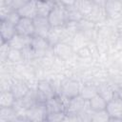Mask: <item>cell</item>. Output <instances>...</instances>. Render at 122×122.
<instances>
[{"label": "cell", "instance_id": "d4e9b609", "mask_svg": "<svg viewBox=\"0 0 122 122\" xmlns=\"http://www.w3.org/2000/svg\"><path fill=\"white\" fill-rule=\"evenodd\" d=\"M29 0H12V4H11V7L13 10H18L20 9L23 5H25Z\"/></svg>", "mask_w": 122, "mask_h": 122}, {"label": "cell", "instance_id": "52a82bcc", "mask_svg": "<svg viewBox=\"0 0 122 122\" xmlns=\"http://www.w3.org/2000/svg\"><path fill=\"white\" fill-rule=\"evenodd\" d=\"M16 33H17V31H16L15 25L11 24L10 22H9L7 20H1L0 34H1L2 43L9 42Z\"/></svg>", "mask_w": 122, "mask_h": 122}, {"label": "cell", "instance_id": "ac0fdd59", "mask_svg": "<svg viewBox=\"0 0 122 122\" xmlns=\"http://www.w3.org/2000/svg\"><path fill=\"white\" fill-rule=\"evenodd\" d=\"M96 94H97V88L93 86H85L79 92V95H81L87 101H89Z\"/></svg>", "mask_w": 122, "mask_h": 122}, {"label": "cell", "instance_id": "4316f807", "mask_svg": "<svg viewBox=\"0 0 122 122\" xmlns=\"http://www.w3.org/2000/svg\"><path fill=\"white\" fill-rule=\"evenodd\" d=\"M12 0H0V6H11Z\"/></svg>", "mask_w": 122, "mask_h": 122}, {"label": "cell", "instance_id": "30bf717a", "mask_svg": "<svg viewBox=\"0 0 122 122\" xmlns=\"http://www.w3.org/2000/svg\"><path fill=\"white\" fill-rule=\"evenodd\" d=\"M55 3L46 1V0H36V13L37 16L48 17L51 10L53 9Z\"/></svg>", "mask_w": 122, "mask_h": 122}, {"label": "cell", "instance_id": "5bb4252c", "mask_svg": "<svg viewBox=\"0 0 122 122\" xmlns=\"http://www.w3.org/2000/svg\"><path fill=\"white\" fill-rule=\"evenodd\" d=\"M10 91L12 92V93L14 94V96L17 100L24 98L27 95V93L29 92L28 87L22 82H16L14 84H12L10 87Z\"/></svg>", "mask_w": 122, "mask_h": 122}, {"label": "cell", "instance_id": "8fae6325", "mask_svg": "<svg viewBox=\"0 0 122 122\" xmlns=\"http://www.w3.org/2000/svg\"><path fill=\"white\" fill-rule=\"evenodd\" d=\"M88 106L92 112H97V111H102L106 110L107 106V101L98 93L94 95L92 98H91L88 101Z\"/></svg>", "mask_w": 122, "mask_h": 122}, {"label": "cell", "instance_id": "44dd1931", "mask_svg": "<svg viewBox=\"0 0 122 122\" xmlns=\"http://www.w3.org/2000/svg\"><path fill=\"white\" fill-rule=\"evenodd\" d=\"M66 115L67 114L65 113V112H58L48 113L46 120H49V121H61V120H65Z\"/></svg>", "mask_w": 122, "mask_h": 122}, {"label": "cell", "instance_id": "3957f363", "mask_svg": "<svg viewBox=\"0 0 122 122\" xmlns=\"http://www.w3.org/2000/svg\"><path fill=\"white\" fill-rule=\"evenodd\" d=\"M88 103L81 95H76L68 100V108H67V114L70 115H78L83 111H85V106Z\"/></svg>", "mask_w": 122, "mask_h": 122}, {"label": "cell", "instance_id": "ffe728a7", "mask_svg": "<svg viewBox=\"0 0 122 122\" xmlns=\"http://www.w3.org/2000/svg\"><path fill=\"white\" fill-rule=\"evenodd\" d=\"M23 57V52L20 50H15V49H11L10 50L7 58L10 59V61H19L21 58Z\"/></svg>", "mask_w": 122, "mask_h": 122}, {"label": "cell", "instance_id": "7a4b0ae2", "mask_svg": "<svg viewBox=\"0 0 122 122\" xmlns=\"http://www.w3.org/2000/svg\"><path fill=\"white\" fill-rule=\"evenodd\" d=\"M106 111L110 115V120L122 121V99L115 94L107 102Z\"/></svg>", "mask_w": 122, "mask_h": 122}, {"label": "cell", "instance_id": "83f0119b", "mask_svg": "<svg viewBox=\"0 0 122 122\" xmlns=\"http://www.w3.org/2000/svg\"><path fill=\"white\" fill-rule=\"evenodd\" d=\"M116 94H117V96H118V97H120V98L122 99V89H121V90H119V92H117V93H116Z\"/></svg>", "mask_w": 122, "mask_h": 122}, {"label": "cell", "instance_id": "f546056e", "mask_svg": "<svg viewBox=\"0 0 122 122\" xmlns=\"http://www.w3.org/2000/svg\"><path fill=\"white\" fill-rule=\"evenodd\" d=\"M77 1H83V0H77Z\"/></svg>", "mask_w": 122, "mask_h": 122}, {"label": "cell", "instance_id": "9a60e30c", "mask_svg": "<svg viewBox=\"0 0 122 122\" xmlns=\"http://www.w3.org/2000/svg\"><path fill=\"white\" fill-rule=\"evenodd\" d=\"M79 92H80V89L77 85V83L75 82H69L67 83L64 87H63V95L67 98V99H71L76 95L79 94Z\"/></svg>", "mask_w": 122, "mask_h": 122}, {"label": "cell", "instance_id": "603a6c76", "mask_svg": "<svg viewBox=\"0 0 122 122\" xmlns=\"http://www.w3.org/2000/svg\"><path fill=\"white\" fill-rule=\"evenodd\" d=\"M55 51L57 54L59 55H68L70 54V49H69V46L67 45H64V44H57L55 45Z\"/></svg>", "mask_w": 122, "mask_h": 122}, {"label": "cell", "instance_id": "6da1fadb", "mask_svg": "<svg viewBox=\"0 0 122 122\" xmlns=\"http://www.w3.org/2000/svg\"><path fill=\"white\" fill-rule=\"evenodd\" d=\"M48 19L51 28H61L69 22L68 9L59 2L55 3L53 9L48 16Z\"/></svg>", "mask_w": 122, "mask_h": 122}, {"label": "cell", "instance_id": "e0dca14e", "mask_svg": "<svg viewBox=\"0 0 122 122\" xmlns=\"http://www.w3.org/2000/svg\"><path fill=\"white\" fill-rule=\"evenodd\" d=\"M97 93L99 95H101L107 102L109 100H111L116 93L112 90V88L106 84H102L100 86L97 87Z\"/></svg>", "mask_w": 122, "mask_h": 122}, {"label": "cell", "instance_id": "484cf974", "mask_svg": "<svg viewBox=\"0 0 122 122\" xmlns=\"http://www.w3.org/2000/svg\"><path fill=\"white\" fill-rule=\"evenodd\" d=\"M59 3L66 8H71L76 5L77 0H59Z\"/></svg>", "mask_w": 122, "mask_h": 122}, {"label": "cell", "instance_id": "cb8c5ba5", "mask_svg": "<svg viewBox=\"0 0 122 122\" xmlns=\"http://www.w3.org/2000/svg\"><path fill=\"white\" fill-rule=\"evenodd\" d=\"M12 7L11 6H0V19L1 20H5L6 17L8 16V14L12 10Z\"/></svg>", "mask_w": 122, "mask_h": 122}, {"label": "cell", "instance_id": "7402d4cb", "mask_svg": "<svg viewBox=\"0 0 122 122\" xmlns=\"http://www.w3.org/2000/svg\"><path fill=\"white\" fill-rule=\"evenodd\" d=\"M20 18H21V16H20V14L18 13V11H17L16 10H12L8 14V16L6 17L5 20H7V21H9V22H10L11 24H13V25L16 26V24L18 23V21L20 20Z\"/></svg>", "mask_w": 122, "mask_h": 122}, {"label": "cell", "instance_id": "7c38bea8", "mask_svg": "<svg viewBox=\"0 0 122 122\" xmlns=\"http://www.w3.org/2000/svg\"><path fill=\"white\" fill-rule=\"evenodd\" d=\"M17 99L15 98L12 92L10 91H2L0 93V108L1 107H13L16 103Z\"/></svg>", "mask_w": 122, "mask_h": 122}, {"label": "cell", "instance_id": "5b68a950", "mask_svg": "<svg viewBox=\"0 0 122 122\" xmlns=\"http://www.w3.org/2000/svg\"><path fill=\"white\" fill-rule=\"evenodd\" d=\"M15 27H16V31L19 34H23L27 36H33L35 34L33 19L31 18L21 17Z\"/></svg>", "mask_w": 122, "mask_h": 122}, {"label": "cell", "instance_id": "4fadbf2b", "mask_svg": "<svg viewBox=\"0 0 122 122\" xmlns=\"http://www.w3.org/2000/svg\"><path fill=\"white\" fill-rule=\"evenodd\" d=\"M50 45V42L48 40V38L39 36V35H33L31 37V43H30V47L31 49L36 51H44L46 50Z\"/></svg>", "mask_w": 122, "mask_h": 122}, {"label": "cell", "instance_id": "ba28073f", "mask_svg": "<svg viewBox=\"0 0 122 122\" xmlns=\"http://www.w3.org/2000/svg\"><path fill=\"white\" fill-rule=\"evenodd\" d=\"M21 17H28L33 19L37 16L36 13V0H29L25 5L17 10Z\"/></svg>", "mask_w": 122, "mask_h": 122}, {"label": "cell", "instance_id": "4dcf8cb0", "mask_svg": "<svg viewBox=\"0 0 122 122\" xmlns=\"http://www.w3.org/2000/svg\"><path fill=\"white\" fill-rule=\"evenodd\" d=\"M117 1H119V0H117Z\"/></svg>", "mask_w": 122, "mask_h": 122}, {"label": "cell", "instance_id": "9c48e42d", "mask_svg": "<svg viewBox=\"0 0 122 122\" xmlns=\"http://www.w3.org/2000/svg\"><path fill=\"white\" fill-rule=\"evenodd\" d=\"M46 109L48 113L58 112H65V107L62 100L56 96H52L46 100L45 102Z\"/></svg>", "mask_w": 122, "mask_h": 122}, {"label": "cell", "instance_id": "d6986e66", "mask_svg": "<svg viewBox=\"0 0 122 122\" xmlns=\"http://www.w3.org/2000/svg\"><path fill=\"white\" fill-rule=\"evenodd\" d=\"M92 121H95V122L110 121V115L106 110L92 112Z\"/></svg>", "mask_w": 122, "mask_h": 122}, {"label": "cell", "instance_id": "f1b7e54d", "mask_svg": "<svg viewBox=\"0 0 122 122\" xmlns=\"http://www.w3.org/2000/svg\"><path fill=\"white\" fill-rule=\"evenodd\" d=\"M46 1H50V2H52V3H57V2H59V0H46Z\"/></svg>", "mask_w": 122, "mask_h": 122}, {"label": "cell", "instance_id": "2e32d148", "mask_svg": "<svg viewBox=\"0 0 122 122\" xmlns=\"http://www.w3.org/2000/svg\"><path fill=\"white\" fill-rule=\"evenodd\" d=\"M17 112L14 107H1L0 108V120L12 121L16 119Z\"/></svg>", "mask_w": 122, "mask_h": 122}, {"label": "cell", "instance_id": "8992f818", "mask_svg": "<svg viewBox=\"0 0 122 122\" xmlns=\"http://www.w3.org/2000/svg\"><path fill=\"white\" fill-rule=\"evenodd\" d=\"M31 37H32V36H27V35H23V34L16 33V34H15L9 42H7V43L9 44V46H10L11 49L23 51V50H25L26 48L30 47Z\"/></svg>", "mask_w": 122, "mask_h": 122}, {"label": "cell", "instance_id": "277c9868", "mask_svg": "<svg viewBox=\"0 0 122 122\" xmlns=\"http://www.w3.org/2000/svg\"><path fill=\"white\" fill-rule=\"evenodd\" d=\"M33 24H34L35 35H39V36L48 38V36L52 29L49 22L48 17L36 16L33 18Z\"/></svg>", "mask_w": 122, "mask_h": 122}]
</instances>
